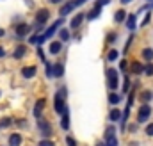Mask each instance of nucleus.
<instances>
[{
	"instance_id": "f257e3e1",
	"label": "nucleus",
	"mask_w": 153,
	"mask_h": 146,
	"mask_svg": "<svg viewBox=\"0 0 153 146\" xmlns=\"http://www.w3.org/2000/svg\"><path fill=\"white\" fill-rule=\"evenodd\" d=\"M150 114H152V107H150L148 104L141 105V109H139V112H137V121H139V123H144V121H148Z\"/></svg>"
},
{
	"instance_id": "f03ea898",
	"label": "nucleus",
	"mask_w": 153,
	"mask_h": 146,
	"mask_svg": "<svg viewBox=\"0 0 153 146\" xmlns=\"http://www.w3.org/2000/svg\"><path fill=\"white\" fill-rule=\"evenodd\" d=\"M38 127H39V130H41V134H43L45 137H50V136H52V127H50V123H48L46 119L39 118L38 119Z\"/></svg>"
},
{
	"instance_id": "7ed1b4c3",
	"label": "nucleus",
	"mask_w": 153,
	"mask_h": 146,
	"mask_svg": "<svg viewBox=\"0 0 153 146\" xmlns=\"http://www.w3.org/2000/svg\"><path fill=\"white\" fill-rule=\"evenodd\" d=\"M105 73H107V80H109V87L114 91L116 87H117V72L112 70V68H109Z\"/></svg>"
},
{
	"instance_id": "20e7f679",
	"label": "nucleus",
	"mask_w": 153,
	"mask_h": 146,
	"mask_svg": "<svg viewBox=\"0 0 153 146\" xmlns=\"http://www.w3.org/2000/svg\"><path fill=\"white\" fill-rule=\"evenodd\" d=\"M53 107H55V112H59V114H64V112H68V109H66V104H64V98H59V96H55Z\"/></svg>"
},
{
	"instance_id": "39448f33",
	"label": "nucleus",
	"mask_w": 153,
	"mask_h": 146,
	"mask_svg": "<svg viewBox=\"0 0 153 146\" xmlns=\"http://www.w3.org/2000/svg\"><path fill=\"white\" fill-rule=\"evenodd\" d=\"M61 23H62V18H61V20H57V22H55V23H53V25H52V27H50V29H48V31H46V32L41 36V43H43L45 39H48V37L52 36V34H53V32H55V31L61 27Z\"/></svg>"
},
{
	"instance_id": "423d86ee",
	"label": "nucleus",
	"mask_w": 153,
	"mask_h": 146,
	"mask_svg": "<svg viewBox=\"0 0 153 146\" xmlns=\"http://www.w3.org/2000/svg\"><path fill=\"white\" fill-rule=\"evenodd\" d=\"M48 16H50V13H48V9H39L38 14H36V20H38V25H43V23H46V20H48Z\"/></svg>"
},
{
	"instance_id": "0eeeda50",
	"label": "nucleus",
	"mask_w": 153,
	"mask_h": 146,
	"mask_svg": "<svg viewBox=\"0 0 153 146\" xmlns=\"http://www.w3.org/2000/svg\"><path fill=\"white\" fill-rule=\"evenodd\" d=\"M30 32V27L27 25V23H20L18 27H16V36L18 37H23V36H27Z\"/></svg>"
},
{
	"instance_id": "6e6552de",
	"label": "nucleus",
	"mask_w": 153,
	"mask_h": 146,
	"mask_svg": "<svg viewBox=\"0 0 153 146\" xmlns=\"http://www.w3.org/2000/svg\"><path fill=\"white\" fill-rule=\"evenodd\" d=\"M76 7V4H75V0L73 2H68V4H64L62 7H61V16H66V14H70L73 9Z\"/></svg>"
},
{
	"instance_id": "1a4fd4ad",
	"label": "nucleus",
	"mask_w": 153,
	"mask_h": 146,
	"mask_svg": "<svg viewBox=\"0 0 153 146\" xmlns=\"http://www.w3.org/2000/svg\"><path fill=\"white\" fill-rule=\"evenodd\" d=\"M64 75V66L61 64V63H57V64H53V68H52V77H62Z\"/></svg>"
},
{
	"instance_id": "9d476101",
	"label": "nucleus",
	"mask_w": 153,
	"mask_h": 146,
	"mask_svg": "<svg viewBox=\"0 0 153 146\" xmlns=\"http://www.w3.org/2000/svg\"><path fill=\"white\" fill-rule=\"evenodd\" d=\"M61 48H62V43H61V41H52V43H50V54L55 55V54L61 52Z\"/></svg>"
},
{
	"instance_id": "9b49d317",
	"label": "nucleus",
	"mask_w": 153,
	"mask_h": 146,
	"mask_svg": "<svg viewBox=\"0 0 153 146\" xmlns=\"http://www.w3.org/2000/svg\"><path fill=\"white\" fill-rule=\"evenodd\" d=\"M25 52H27V46L25 45H18L16 50H14V59H22L25 55Z\"/></svg>"
},
{
	"instance_id": "f8f14e48",
	"label": "nucleus",
	"mask_w": 153,
	"mask_h": 146,
	"mask_svg": "<svg viewBox=\"0 0 153 146\" xmlns=\"http://www.w3.org/2000/svg\"><path fill=\"white\" fill-rule=\"evenodd\" d=\"M82 22H84V14H82V13H80V14H76L75 18H73V20H71V23H70V27H71V29H78V27H80V23H82Z\"/></svg>"
},
{
	"instance_id": "ddd939ff",
	"label": "nucleus",
	"mask_w": 153,
	"mask_h": 146,
	"mask_svg": "<svg viewBox=\"0 0 153 146\" xmlns=\"http://www.w3.org/2000/svg\"><path fill=\"white\" fill-rule=\"evenodd\" d=\"M36 72H38L36 66H29V68H23V70H22V73H23L25 78H32V77L36 75Z\"/></svg>"
},
{
	"instance_id": "4468645a",
	"label": "nucleus",
	"mask_w": 153,
	"mask_h": 146,
	"mask_svg": "<svg viewBox=\"0 0 153 146\" xmlns=\"http://www.w3.org/2000/svg\"><path fill=\"white\" fill-rule=\"evenodd\" d=\"M45 109V100H43V98H41V100H38V104H36V107H34V116H36V118H41V110Z\"/></svg>"
},
{
	"instance_id": "2eb2a0df",
	"label": "nucleus",
	"mask_w": 153,
	"mask_h": 146,
	"mask_svg": "<svg viewBox=\"0 0 153 146\" xmlns=\"http://www.w3.org/2000/svg\"><path fill=\"white\" fill-rule=\"evenodd\" d=\"M130 72L135 73V75H139V73L144 72V66H143L141 63H137V61H135V63H132V66H130Z\"/></svg>"
},
{
	"instance_id": "dca6fc26",
	"label": "nucleus",
	"mask_w": 153,
	"mask_h": 146,
	"mask_svg": "<svg viewBox=\"0 0 153 146\" xmlns=\"http://www.w3.org/2000/svg\"><path fill=\"white\" fill-rule=\"evenodd\" d=\"M9 145L11 146H20L22 145V136H20V134H13V136L9 137Z\"/></svg>"
},
{
	"instance_id": "f3484780",
	"label": "nucleus",
	"mask_w": 153,
	"mask_h": 146,
	"mask_svg": "<svg viewBox=\"0 0 153 146\" xmlns=\"http://www.w3.org/2000/svg\"><path fill=\"white\" fill-rule=\"evenodd\" d=\"M61 127H62L64 130H68V128H70V110L62 114V119H61Z\"/></svg>"
},
{
	"instance_id": "a211bd4d",
	"label": "nucleus",
	"mask_w": 153,
	"mask_h": 146,
	"mask_svg": "<svg viewBox=\"0 0 153 146\" xmlns=\"http://www.w3.org/2000/svg\"><path fill=\"white\" fill-rule=\"evenodd\" d=\"M100 14H102V7H98V5H96V7H94V9L87 14V18H89V20H96Z\"/></svg>"
},
{
	"instance_id": "6ab92c4d",
	"label": "nucleus",
	"mask_w": 153,
	"mask_h": 146,
	"mask_svg": "<svg viewBox=\"0 0 153 146\" xmlns=\"http://www.w3.org/2000/svg\"><path fill=\"white\" fill-rule=\"evenodd\" d=\"M126 27H128L130 31H135V14H128V18H126Z\"/></svg>"
},
{
	"instance_id": "aec40b11",
	"label": "nucleus",
	"mask_w": 153,
	"mask_h": 146,
	"mask_svg": "<svg viewBox=\"0 0 153 146\" xmlns=\"http://www.w3.org/2000/svg\"><path fill=\"white\" fill-rule=\"evenodd\" d=\"M143 57H144L148 63H152L153 61V50L152 48H144V50H143Z\"/></svg>"
},
{
	"instance_id": "412c9836",
	"label": "nucleus",
	"mask_w": 153,
	"mask_h": 146,
	"mask_svg": "<svg viewBox=\"0 0 153 146\" xmlns=\"http://www.w3.org/2000/svg\"><path fill=\"white\" fill-rule=\"evenodd\" d=\"M125 16H126V13L123 11V9H119V11H116V14H114V20L119 23V22H123L125 20Z\"/></svg>"
},
{
	"instance_id": "4be33fe9",
	"label": "nucleus",
	"mask_w": 153,
	"mask_h": 146,
	"mask_svg": "<svg viewBox=\"0 0 153 146\" xmlns=\"http://www.w3.org/2000/svg\"><path fill=\"white\" fill-rule=\"evenodd\" d=\"M152 98H153L152 91H143V93H141V102H150Z\"/></svg>"
},
{
	"instance_id": "5701e85b",
	"label": "nucleus",
	"mask_w": 153,
	"mask_h": 146,
	"mask_svg": "<svg viewBox=\"0 0 153 146\" xmlns=\"http://www.w3.org/2000/svg\"><path fill=\"white\" fill-rule=\"evenodd\" d=\"M112 137H116V128L114 127H109V128L105 130V139L109 141V139H112Z\"/></svg>"
},
{
	"instance_id": "b1692460",
	"label": "nucleus",
	"mask_w": 153,
	"mask_h": 146,
	"mask_svg": "<svg viewBox=\"0 0 153 146\" xmlns=\"http://www.w3.org/2000/svg\"><path fill=\"white\" fill-rule=\"evenodd\" d=\"M121 116H123V114H121V112H119L117 109L111 110V114H109V118H111L112 121H117V119H121Z\"/></svg>"
},
{
	"instance_id": "393cba45",
	"label": "nucleus",
	"mask_w": 153,
	"mask_h": 146,
	"mask_svg": "<svg viewBox=\"0 0 153 146\" xmlns=\"http://www.w3.org/2000/svg\"><path fill=\"white\" fill-rule=\"evenodd\" d=\"M59 37H61V41H68V39H70V32H68V29L59 31Z\"/></svg>"
},
{
	"instance_id": "a878e982",
	"label": "nucleus",
	"mask_w": 153,
	"mask_h": 146,
	"mask_svg": "<svg viewBox=\"0 0 153 146\" xmlns=\"http://www.w3.org/2000/svg\"><path fill=\"white\" fill-rule=\"evenodd\" d=\"M11 123H13V119H11V118H2V119H0V128H4V127H9Z\"/></svg>"
},
{
	"instance_id": "bb28decb",
	"label": "nucleus",
	"mask_w": 153,
	"mask_h": 146,
	"mask_svg": "<svg viewBox=\"0 0 153 146\" xmlns=\"http://www.w3.org/2000/svg\"><path fill=\"white\" fill-rule=\"evenodd\" d=\"M109 102H111L112 105H116V104H119V96H117L116 93H111V95H109Z\"/></svg>"
},
{
	"instance_id": "cd10ccee",
	"label": "nucleus",
	"mask_w": 153,
	"mask_h": 146,
	"mask_svg": "<svg viewBox=\"0 0 153 146\" xmlns=\"http://www.w3.org/2000/svg\"><path fill=\"white\" fill-rule=\"evenodd\" d=\"M144 73H146L148 77H152L153 75V63H148V64L144 66Z\"/></svg>"
},
{
	"instance_id": "c85d7f7f",
	"label": "nucleus",
	"mask_w": 153,
	"mask_h": 146,
	"mask_svg": "<svg viewBox=\"0 0 153 146\" xmlns=\"http://www.w3.org/2000/svg\"><path fill=\"white\" fill-rule=\"evenodd\" d=\"M107 59H109V61H116V59H117V50H111V52L107 54Z\"/></svg>"
},
{
	"instance_id": "c756f323",
	"label": "nucleus",
	"mask_w": 153,
	"mask_h": 146,
	"mask_svg": "<svg viewBox=\"0 0 153 146\" xmlns=\"http://www.w3.org/2000/svg\"><path fill=\"white\" fill-rule=\"evenodd\" d=\"M39 146H55V143L50 141V139H41L39 141Z\"/></svg>"
},
{
	"instance_id": "7c9ffc66",
	"label": "nucleus",
	"mask_w": 153,
	"mask_h": 146,
	"mask_svg": "<svg viewBox=\"0 0 153 146\" xmlns=\"http://www.w3.org/2000/svg\"><path fill=\"white\" fill-rule=\"evenodd\" d=\"M123 91L126 93V91H130V80H128V77H125V82H123Z\"/></svg>"
},
{
	"instance_id": "2f4dec72",
	"label": "nucleus",
	"mask_w": 153,
	"mask_h": 146,
	"mask_svg": "<svg viewBox=\"0 0 153 146\" xmlns=\"http://www.w3.org/2000/svg\"><path fill=\"white\" fill-rule=\"evenodd\" d=\"M55 96H59V98H64L66 96V87H61L59 91H57V95Z\"/></svg>"
},
{
	"instance_id": "473e14b6",
	"label": "nucleus",
	"mask_w": 153,
	"mask_h": 146,
	"mask_svg": "<svg viewBox=\"0 0 153 146\" xmlns=\"http://www.w3.org/2000/svg\"><path fill=\"white\" fill-rule=\"evenodd\" d=\"M66 145H68V146H76V143H75V139H71V137H66Z\"/></svg>"
},
{
	"instance_id": "72a5a7b5",
	"label": "nucleus",
	"mask_w": 153,
	"mask_h": 146,
	"mask_svg": "<svg viewBox=\"0 0 153 146\" xmlns=\"http://www.w3.org/2000/svg\"><path fill=\"white\" fill-rule=\"evenodd\" d=\"M109 2H111V0H98V2H96V5H98V7H102V5H107Z\"/></svg>"
},
{
	"instance_id": "f704fd0d",
	"label": "nucleus",
	"mask_w": 153,
	"mask_h": 146,
	"mask_svg": "<svg viewBox=\"0 0 153 146\" xmlns=\"http://www.w3.org/2000/svg\"><path fill=\"white\" fill-rule=\"evenodd\" d=\"M146 134H148V136H153V123L146 127Z\"/></svg>"
},
{
	"instance_id": "c9c22d12",
	"label": "nucleus",
	"mask_w": 153,
	"mask_h": 146,
	"mask_svg": "<svg viewBox=\"0 0 153 146\" xmlns=\"http://www.w3.org/2000/svg\"><path fill=\"white\" fill-rule=\"evenodd\" d=\"M38 55L41 57V61H45V63H46V59H45V52H43L41 48H38Z\"/></svg>"
},
{
	"instance_id": "e433bc0d",
	"label": "nucleus",
	"mask_w": 153,
	"mask_h": 146,
	"mask_svg": "<svg viewBox=\"0 0 153 146\" xmlns=\"http://www.w3.org/2000/svg\"><path fill=\"white\" fill-rule=\"evenodd\" d=\"M84 2H85V0H75V4H76V5H82Z\"/></svg>"
},
{
	"instance_id": "4c0bfd02",
	"label": "nucleus",
	"mask_w": 153,
	"mask_h": 146,
	"mask_svg": "<svg viewBox=\"0 0 153 146\" xmlns=\"http://www.w3.org/2000/svg\"><path fill=\"white\" fill-rule=\"evenodd\" d=\"M48 2H52V4H59V2H64V0H48Z\"/></svg>"
},
{
	"instance_id": "58836bf2",
	"label": "nucleus",
	"mask_w": 153,
	"mask_h": 146,
	"mask_svg": "<svg viewBox=\"0 0 153 146\" xmlns=\"http://www.w3.org/2000/svg\"><path fill=\"white\" fill-rule=\"evenodd\" d=\"M4 54H5V52H4V48H0V57H2Z\"/></svg>"
},
{
	"instance_id": "ea45409f",
	"label": "nucleus",
	"mask_w": 153,
	"mask_h": 146,
	"mask_svg": "<svg viewBox=\"0 0 153 146\" xmlns=\"http://www.w3.org/2000/svg\"><path fill=\"white\" fill-rule=\"evenodd\" d=\"M121 2H123V4H130L132 0H121Z\"/></svg>"
},
{
	"instance_id": "a19ab883",
	"label": "nucleus",
	"mask_w": 153,
	"mask_h": 146,
	"mask_svg": "<svg viewBox=\"0 0 153 146\" xmlns=\"http://www.w3.org/2000/svg\"><path fill=\"white\" fill-rule=\"evenodd\" d=\"M4 34H5V32H4V29H0V37L4 36Z\"/></svg>"
}]
</instances>
